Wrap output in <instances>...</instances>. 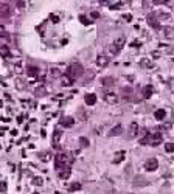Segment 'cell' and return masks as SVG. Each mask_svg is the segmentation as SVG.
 <instances>
[{
    "instance_id": "cell-1",
    "label": "cell",
    "mask_w": 174,
    "mask_h": 194,
    "mask_svg": "<svg viewBox=\"0 0 174 194\" xmlns=\"http://www.w3.org/2000/svg\"><path fill=\"white\" fill-rule=\"evenodd\" d=\"M67 75L72 79H76V78H79V76L84 75V67L81 64H78V62H73V64L68 65V73Z\"/></svg>"
},
{
    "instance_id": "cell-2",
    "label": "cell",
    "mask_w": 174,
    "mask_h": 194,
    "mask_svg": "<svg viewBox=\"0 0 174 194\" xmlns=\"http://www.w3.org/2000/svg\"><path fill=\"white\" fill-rule=\"evenodd\" d=\"M72 157L70 155H67V154H62V152H59L58 155H56V168L58 169H64V168H68L70 165H72Z\"/></svg>"
},
{
    "instance_id": "cell-3",
    "label": "cell",
    "mask_w": 174,
    "mask_h": 194,
    "mask_svg": "<svg viewBox=\"0 0 174 194\" xmlns=\"http://www.w3.org/2000/svg\"><path fill=\"white\" fill-rule=\"evenodd\" d=\"M123 45H124V39H123V37H118V39H115V40L112 42V45L109 47V51H110V55H112V56H117V55L121 51Z\"/></svg>"
},
{
    "instance_id": "cell-4",
    "label": "cell",
    "mask_w": 174,
    "mask_h": 194,
    "mask_svg": "<svg viewBox=\"0 0 174 194\" xmlns=\"http://www.w3.org/2000/svg\"><path fill=\"white\" fill-rule=\"evenodd\" d=\"M103 98H104V101H106L107 104H110V106H115V104H118V101H120L118 95L114 93V92H104Z\"/></svg>"
},
{
    "instance_id": "cell-5",
    "label": "cell",
    "mask_w": 174,
    "mask_h": 194,
    "mask_svg": "<svg viewBox=\"0 0 174 194\" xmlns=\"http://www.w3.org/2000/svg\"><path fill=\"white\" fill-rule=\"evenodd\" d=\"M162 140H163V137H162V132H159V131H154L153 134H149V144L151 146H159Z\"/></svg>"
},
{
    "instance_id": "cell-6",
    "label": "cell",
    "mask_w": 174,
    "mask_h": 194,
    "mask_svg": "<svg viewBox=\"0 0 174 194\" xmlns=\"http://www.w3.org/2000/svg\"><path fill=\"white\" fill-rule=\"evenodd\" d=\"M157 168H159V162L156 158L146 160V163H145V169H146V171H156Z\"/></svg>"
},
{
    "instance_id": "cell-7",
    "label": "cell",
    "mask_w": 174,
    "mask_h": 194,
    "mask_svg": "<svg viewBox=\"0 0 174 194\" xmlns=\"http://www.w3.org/2000/svg\"><path fill=\"white\" fill-rule=\"evenodd\" d=\"M109 56H106V55H99L98 58H96V65L99 67V68H104V67H107L109 65Z\"/></svg>"
},
{
    "instance_id": "cell-8",
    "label": "cell",
    "mask_w": 174,
    "mask_h": 194,
    "mask_svg": "<svg viewBox=\"0 0 174 194\" xmlns=\"http://www.w3.org/2000/svg\"><path fill=\"white\" fill-rule=\"evenodd\" d=\"M10 14H11V6H10V3L0 2V16H2V17H8Z\"/></svg>"
},
{
    "instance_id": "cell-9",
    "label": "cell",
    "mask_w": 174,
    "mask_h": 194,
    "mask_svg": "<svg viewBox=\"0 0 174 194\" xmlns=\"http://www.w3.org/2000/svg\"><path fill=\"white\" fill-rule=\"evenodd\" d=\"M61 137H62V131L61 129H55V132H53V146L55 148H59Z\"/></svg>"
},
{
    "instance_id": "cell-10",
    "label": "cell",
    "mask_w": 174,
    "mask_h": 194,
    "mask_svg": "<svg viewBox=\"0 0 174 194\" xmlns=\"http://www.w3.org/2000/svg\"><path fill=\"white\" fill-rule=\"evenodd\" d=\"M146 22H148L149 27H153V28H160V23H159V20L154 17V14L148 16V17H146Z\"/></svg>"
},
{
    "instance_id": "cell-11",
    "label": "cell",
    "mask_w": 174,
    "mask_h": 194,
    "mask_svg": "<svg viewBox=\"0 0 174 194\" xmlns=\"http://www.w3.org/2000/svg\"><path fill=\"white\" fill-rule=\"evenodd\" d=\"M84 101H86L87 106H95L96 104V95L95 93H87L86 98H84Z\"/></svg>"
},
{
    "instance_id": "cell-12",
    "label": "cell",
    "mask_w": 174,
    "mask_h": 194,
    "mask_svg": "<svg viewBox=\"0 0 174 194\" xmlns=\"http://www.w3.org/2000/svg\"><path fill=\"white\" fill-rule=\"evenodd\" d=\"M59 79H61V86H62V87H70V86L73 84V79H72L68 75H62Z\"/></svg>"
},
{
    "instance_id": "cell-13",
    "label": "cell",
    "mask_w": 174,
    "mask_h": 194,
    "mask_svg": "<svg viewBox=\"0 0 174 194\" xmlns=\"http://www.w3.org/2000/svg\"><path fill=\"white\" fill-rule=\"evenodd\" d=\"M153 92H154L153 86H145V87H143V90H141V93H143V98H145V100H148V98H151V95H153Z\"/></svg>"
},
{
    "instance_id": "cell-14",
    "label": "cell",
    "mask_w": 174,
    "mask_h": 194,
    "mask_svg": "<svg viewBox=\"0 0 174 194\" xmlns=\"http://www.w3.org/2000/svg\"><path fill=\"white\" fill-rule=\"evenodd\" d=\"M39 67H34V65H30L28 68H27V75L30 76V78H34V76H37L39 75Z\"/></svg>"
},
{
    "instance_id": "cell-15",
    "label": "cell",
    "mask_w": 174,
    "mask_h": 194,
    "mask_svg": "<svg viewBox=\"0 0 174 194\" xmlns=\"http://www.w3.org/2000/svg\"><path fill=\"white\" fill-rule=\"evenodd\" d=\"M138 132H140L138 124L137 123H131V126H129V137H137Z\"/></svg>"
},
{
    "instance_id": "cell-16",
    "label": "cell",
    "mask_w": 174,
    "mask_h": 194,
    "mask_svg": "<svg viewBox=\"0 0 174 194\" xmlns=\"http://www.w3.org/2000/svg\"><path fill=\"white\" fill-rule=\"evenodd\" d=\"M61 124H62L64 127H72V126L75 124V118H72V116H65V118L61 120Z\"/></svg>"
},
{
    "instance_id": "cell-17",
    "label": "cell",
    "mask_w": 174,
    "mask_h": 194,
    "mask_svg": "<svg viewBox=\"0 0 174 194\" xmlns=\"http://www.w3.org/2000/svg\"><path fill=\"white\" fill-rule=\"evenodd\" d=\"M48 73H50V76H52V78H55V79H58V78H61V76H62L61 70H59L58 67H52V68H50V71H48Z\"/></svg>"
},
{
    "instance_id": "cell-18",
    "label": "cell",
    "mask_w": 174,
    "mask_h": 194,
    "mask_svg": "<svg viewBox=\"0 0 174 194\" xmlns=\"http://www.w3.org/2000/svg\"><path fill=\"white\" fill-rule=\"evenodd\" d=\"M124 157H126V152H124V151H118L117 154H115V157H114V163L117 165V163H121L123 160H124Z\"/></svg>"
},
{
    "instance_id": "cell-19",
    "label": "cell",
    "mask_w": 174,
    "mask_h": 194,
    "mask_svg": "<svg viewBox=\"0 0 174 194\" xmlns=\"http://www.w3.org/2000/svg\"><path fill=\"white\" fill-rule=\"evenodd\" d=\"M154 116H156V120H159V121H163V120L166 118V112H165L163 109H157V110L154 112Z\"/></svg>"
},
{
    "instance_id": "cell-20",
    "label": "cell",
    "mask_w": 174,
    "mask_h": 194,
    "mask_svg": "<svg viewBox=\"0 0 174 194\" xmlns=\"http://www.w3.org/2000/svg\"><path fill=\"white\" fill-rule=\"evenodd\" d=\"M154 17L160 22V20H168L169 19V14L168 13H162V11H157V13H154Z\"/></svg>"
},
{
    "instance_id": "cell-21",
    "label": "cell",
    "mask_w": 174,
    "mask_h": 194,
    "mask_svg": "<svg viewBox=\"0 0 174 194\" xmlns=\"http://www.w3.org/2000/svg\"><path fill=\"white\" fill-rule=\"evenodd\" d=\"M121 134H123V126H120V124L114 126L112 131H110V137H117V135H121Z\"/></svg>"
},
{
    "instance_id": "cell-22",
    "label": "cell",
    "mask_w": 174,
    "mask_h": 194,
    "mask_svg": "<svg viewBox=\"0 0 174 194\" xmlns=\"http://www.w3.org/2000/svg\"><path fill=\"white\" fill-rule=\"evenodd\" d=\"M162 33H163V36H165V37H168V39H174V30H172V28L165 27V28L162 30Z\"/></svg>"
},
{
    "instance_id": "cell-23",
    "label": "cell",
    "mask_w": 174,
    "mask_h": 194,
    "mask_svg": "<svg viewBox=\"0 0 174 194\" xmlns=\"http://www.w3.org/2000/svg\"><path fill=\"white\" fill-rule=\"evenodd\" d=\"M140 65H141V68H153V67H154V64L149 61L148 58H143V59L140 61Z\"/></svg>"
},
{
    "instance_id": "cell-24",
    "label": "cell",
    "mask_w": 174,
    "mask_h": 194,
    "mask_svg": "<svg viewBox=\"0 0 174 194\" xmlns=\"http://www.w3.org/2000/svg\"><path fill=\"white\" fill-rule=\"evenodd\" d=\"M70 174H72V171H70V168H64L62 171H59V177L62 179V180H67L68 177H70Z\"/></svg>"
},
{
    "instance_id": "cell-25",
    "label": "cell",
    "mask_w": 174,
    "mask_h": 194,
    "mask_svg": "<svg viewBox=\"0 0 174 194\" xmlns=\"http://www.w3.org/2000/svg\"><path fill=\"white\" fill-rule=\"evenodd\" d=\"M0 56H3L5 59L11 58V51H10V48H8V47H0Z\"/></svg>"
},
{
    "instance_id": "cell-26",
    "label": "cell",
    "mask_w": 174,
    "mask_h": 194,
    "mask_svg": "<svg viewBox=\"0 0 174 194\" xmlns=\"http://www.w3.org/2000/svg\"><path fill=\"white\" fill-rule=\"evenodd\" d=\"M34 95H36V96H44V95H47V87H45V86H39V87H36Z\"/></svg>"
},
{
    "instance_id": "cell-27",
    "label": "cell",
    "mask_w": 174,
    "mask_h": 194,
    "mask_svg": "<svg viewBox=\"0 0 174 194\" xmlns=\"http://www.w3.org/2000/svg\"><path fill=\"white\" fill-rule=\"evenodd\" d=\"M114 82H115V79H114V78H110V76H107V78H103V79H101V84H103L104 87L114 86Z\"/></svg>"
},
{
    "instance_id": "cell-28",
    "label": "cell",
    "mask_w": 174,
    "mask_h": 194,
    "mask_svg": "<svg viewBox=\"0 0 174 194\" xmlns=\"http://www.w3.org/2000/svg\"><path fill=\"white\" fill-rule=\"evenodd\" d=\"M14 84H16V87H17V89H19V90H23V89H25V87H27V84H25V81H23V79H22V78H17V79H16V82H14Z\"/></svg>"
},
{
    "instance_id": "cell-29",
    "label": "cell",
    "mask_w": 174,
    "mask_h": 194,
    "mask_svg": "<svg viewBox=\"0 0 174 194\" xmlns=\"http://www.w3.org/2000/svg\"><path fill=\"white\" fill-rule=\"evenodd\" d=\"M89 144H90L89 138H86V137H81V138H79V146H81V148H87Z\"/></svg>"
},
{
    "instance_id": "cell-30",
    "label": "cell",
    "mask_w": 174,
    "mask_h": 194,
    "mask_svg": "<svg viewBox=\"0 0 174 194\" xmlns=\"http://www.w3.org/2000/svg\"><path fill=\"white\" fill-rule=\"evenodd\" d=\"M39 158H41L42 162H48L50 158H52V154H48V152H42V154L39 155Z\"/></svg>"
},
{
    "instance_id": "cell-31",
    "label": "cell",
    "mask_w": 174,
    "mask_h": 194,
    "mask_svg": "<svg viewBox=\"0 0 174 194\" xmlns=\"http://www.w3.org/2000/svg\"><path fill=\"white\" fill-rule=\"evenodd\" d=\"M165 151L166 152H174V143H166L165 144Z\"/></svg>"
},
{
    "instance_id": "cell-32",
    "label": "cell",
    "mask_w": 174,
    "mask_h": 194,
    "mask_svg": "<svg viewBox=\"0 0 174 194\" xmlns=\"http://www.w3.org/2000/svg\"><path fill=\"white\" fill-rule=\"evenodd\" d=\"M42 177H33V185H36V186H42Z\"/></svg>"
},
{
    "instance_id": "cell-33",
    "label": "cell",
    "mask_w": 174,
    "mask_h": 194,
    "mask_svg": "<svg viewBox=\"0 0 174 194\" xmlns=\"http://www.w3.org/2000/svg\"><path fill=\"white\" fill-rule=\"evenodd\" d=\"M143 180H145V179H141V177H138V179H135V182H134V185H135V186H137V185H138V186H140V185H141V186H145V185H148V182H143Z\"/></svg>"
},
{
    "instance_id": "cell-34",
    "label": "cell",
    "mask_w": 174,
    "mask_h": 194,
    "mask_svg": "<svg viewBox=\"0 0 174 194\" xmlns=\"http://www.w3.org/2000/svg\"><path fill=\"white\" fill-rule=\"evenodd\" d=\"M68 189L70 191H78V189H81V183H72Z\"/></svg>"
},
{
    "instance_id": "cell-35",
    "label": "cell",
    "mask_w": 174,
    "mask_h": 194,
    "mask_svg": "<svg viewBox=\"0 0 174 194\" xmlns=\"http://www.w3.org/2000/svg\"><path fill=\"white\" fill-rule=\"evenodd\" d=\"M6 192V182H0V194Z\"/></svg>"
},
{
    "instance_id": "cell-36",
    "label": "cell",
    "mask_w": 174,
    "mask_h": 194,
    "mask_svg": "<svg viewBox=\"0 0 174 194\" xmlns=\"http://www.w3.org/2000/svg\"><path fill=\"white\" fill-rule=\"evenodd\" d=\"M8 33H6V28L3 27V25H0V37H5Z\"/></svg>"
},
{
    "instance_id": "cell-37",
    "label": "cell",
    "mask_w": 174,
    "mask_h": 194,
    "mask_svg": "<svg viewBox=\"0 0 174 194\" xmlns=\"http://www.w3.org/2000/svg\"><path fill=\"white\" fill-rule=\"evenodd\" d=\"M14 71H16V73H22V67H20L19 64H16V65H14Z\"/></svg>"
},
{
    "instance_id": "cell-38",
    "label": "cell",
    "mask_w": 174,
    "mask_h": 194,
    "mask_svg": "<svg viewBox=\"0 0 174 194\" xmlns=\"http://www.w3.org/2000/svg\"><path fill=\"white\" fill-rule=\"evenodd\" d=\"M90 17H93V19H98V17H99V13H98V11H92V13H90Z\"/></svg>"
},
{
    "instance_id": "cell-39",
    "label": "cell",
    "mask_w": 174,
    "mask_h": 194,
    "mask_svg": "<svg viewBox=\"0 0 174 194\" xmlns=\"http://www.w3.org/2000/svg\"><path fill=\"white\" fill-rule=\"evenodd\" d=\"M153 58H154V59H159V58H160V53H159V51H153Z\"/></svg>"
},
{
    "instance_id": "cell-40",
    "label": "cell",
    "mask_w": 174,
    "mask_h": 194,
    "mask_svg": "<svg viewBox=\"0 0 174 194\" xmlns=\"http://www.w3.org/2000/svg\"><path fill=\"white\" fill-rule=\"evenodd\" d=\"M16 5H17V6H20V8H23L27 3H25V2H16Z\"/></svg>"
},
{
    "instance_id": "cell-41",
    "label": "cell",
    "mask_w": 174,
    "mask_h": 194,
    "mask_svg": "<svg viewBox=\"0 0 174 194\" xmlns=\"http://www.w3.org/2000/svg\"><path fill=\"white\" fill-rule=\"evenodd\" d=\"M79 19H81V22H83V23H89V20H86V17H84V16H79Z\"/></svg>"
},
{
    "instance_id": "cell-42",
    "label": "cell",
    "mask_w": 174,
    "mask_h": 194,
    "mask_svg": "<svg viewBox=\"0 0 174 194\" xmlns=\"http://www.w3.org/2000/svg\"><path fill=\"white\" fill-rule=\"evenodd\" d=\"M131 45H132V47H140V42H138V40H134Z\"/></svg>"
},
{
    "instance_id": "cell-43",
    "label": "cell",
    "mask_w": 174,
    "mask_h": 194,
    "mask_svg": "<svg viewBox=\"0 0 174 194\" xmlns=\"http://www.w3.org/2000/svg\"><path fill=\"white\" fill-rule=\"evenodd\" d=\"M124 19H126L128 22H131V19H132V17H131V14H126V16H124Z\"/></svg>"
},
{
    "instance_id": "cell-44",
    "label": "cell",
    "mask_w": 174,
    "mask_h": 194,
    "mask_svg": "<svg viewBox=\"0 0 174 194\" xmlns=\"http://www.w3.org/2000/svg\"><path fill=\"white\" fill-rule=\"evenodd\" d=\"M171 127V124L169 123H166V124H163V129H169Z\"/></svg>"
},
{
    "instance_id": "cell-45",
    "label": "cell",
    "mask_w": 174,
    "mask_h": 194,
    "mask_svg": "<svg viewBox=\"0 0 174 194\" xmlns=\"http://www.w3.org/2000/svg\"><path fill=\"white\" fill-rule=\"evenodd\" d=\"M33 194H39V192H33Z\"/></svg>"
},
{
    "instance_id": "cell-46",
    "label": "cell",
    "mask_w": 174,
    "mask_h": 194,
    "mask_svg": "<svg viewBox=\"0 0 174 194\" xmlns=\"http://www.w3.org/2000/svg\"><path fill=\"white\" fill-rule=\"evenodd\" d=\"M0 148H2V144H0Z\"/></svg>"
}]
</instances>
